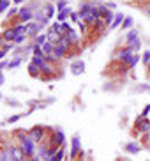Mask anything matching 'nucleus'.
Masks as SVG:
<instances>
[{"instance_id":"obj_39","label":"nucleus","mask_w":150,"mask_h":161,"mask_svg":"<svg viewBox=\"0 0 150 161\" xmlns=\"http://www.w3.org/2000/svg\"><path fill=\"white\" fill-rule=\"evenodd\" d=\"M148 14H150V9H148Z\"/></svg>"},{"instance_id":"obj_38","label":"nucleus","mask_w":150,"mask_h":161,"mask_svg":"<svg viewBox=\"0 0 150 161\" xmlns=\"http://www.w3.org/2000/svg\"><path fill=\"white\" fill-rule=\"evenodd\" d=\"M148 71H150V64H148Z\"/></svg>"},{"instance_id":"obj_2","label":"nucleus","mask_w":150,"mask_h":161,"mask_svg":"<svg viewBox=\"0 0 150 161\" xmlns=\"http://www.w3.org/2000/svg\"><path fill=\"white\" fill-rule=\"evenodd\" d=\"M125 43H127V48H132L134 51H138L141 48V43H140V37H138V30L136 29H132L125 36Z\"/></svg>"},{"instance_id":"obj_18","label":"nucleus","mask_w":150,"mask_h":161,"mask_svg":"<svg viewBox=\"0 0 150 161\" xmlns=\"http://www.w3.org/2000/svg\"><path fill=\"white\" fill-rule=\"evenodd\" d=\"M42 12H44V14H46V18H48V20H50L51 16H53V14H55V7H53V5H51V4H48V5H46V7H44V11H42Z\"/></svg>"},{"instance_id":"obj_37","label":"nucleus","mask_w":150,"mask_h":161,"mask_svg":"<svg viewBox=\"0 0 150 161\" xmlns=\"http://www.w3.org/2000/svg\"><path fill=\"white\" fill-rule=\"evenodd\" d=\"M14 2H16V4H21V2H25V0H14Z\"/></svg>"},{"instance_id":"obj_23","label":"nucleus","mask_w":150,"mask_h":161,"mask_svg":"<svg viewBox=\"0 0 150 161\" xmlns=\"http://www.w3.org/2000/svg\"><path fill=\"white\" fill-rule=\"evenodd\" d=\"M41 71H42V73H46V74H51V73H53V67H51V62H48V60H46V64H44V66L41 67Z\"/></svg>"},{"instance_id":"obj_32","label":"nucleus","mask_w":150,"mask_h":161,"mask_svg":"<svg viewBox=\"0 0 150 161\" xmlns=\"http://www.w3.org/2000/svg\"><path fill=\"white\" fill-rule=\"evenodd\" d=\"M143 62H145L147 66L150 64V51H145V53H143Z\"/></svg>"},{"instance_id":"obj_20","label":"nucleus","mask_w":150,"mask_h":161,"mask_svg":"<svg viewBox=\"0 0 150 161\" xmlns=\"http://www.w3.org/2000/svg\"><path fill=\"white\" fill-rule=\"evenodd\" d=\"M83 69H85V64H83V62H76V64L72 66V73H74V74H80Z\"/></svg>"},{"instance_id":"obj_17","label":"nucleus","mask_w":150,"mask_h":161,"mask_svg":"<svg viewBox=\"0 0 150 161\" xmlns=\"http://www.w3.org/2000/svg\"><path fill=\"white\" fill-rule=\"evenodd\" d=\"M4 39H5V41H11V43H12V41L16 39V34H14V30H12V29L5 30V32H4Z\"/></svg>"},{"instance_id":"obj_34","label":"nucleus","mask_w":150,"mask_h":161,"mask_svg":"<svg viewBox=\"0 0 150 161\" xmlns=\"http://www.w3.org/2000/svg\"><path fill=\"white\" fill-rule=\"evenodd\" d=\"M18 119H20V115H12V117H9V119H7V122H9V124H12V122H16Z\"/></svg>"},{"instance_id":"obj_26","label":"nucleus","mask_w":150,"mask_h":161,"mask_svg":"<svg viewBox=\"0 0 150 161\" xmlns=\"http://www.w3.org/2000/svg\"><path fill=\"white\" fill-rule=\"evenodd\" d=\"M131 27H132V18H131V16H127L125 20L122 21V29H131Z\"/></svg>"},{"instance_id":"obj_11","label":"nucleus","mask_w":150,"mask_h":161,"mask_svg":"<svg viewBox=\"0 0 150 161\" xmlns=\"http://www.w3.org/2000/svg\"><path fill=\"white\" fill-rule=\"evenodd\" d=\"M11 154H12V159L14 161H23L25 159V156H23V152H21L20 147H11Z\"/></svg>"},{"instance_id":"obj_36","label":"nucleus","mask_w":150,"mask_h":161,"mask_svg":"<svg viewBox=\"0 0 150 161\" xmlns=\"http://www.w3.org/2000/svg\"><path fill=\"white\" fill-rule=\"evenodd\" d=\"M2 83H4V74L0 73V85H2Z\"/></svg>"},{"instance_id":"obj_5","label":"nucleus","mask_w":150,"mask_h":161,"mask_svg":"<svg viewBox=\"0 0 150 161\" xmlns=\"http://www.w3.org/2000/svg\"><path fill=\"white\" fill-rule=\"evenodd\" d=\"M99 12H101V18H104V21H106V23H110V25L113 23V20H115V14H113V12H111L108 7L101 5V7H99Z\"/></svg>"},{"instance_id":"obj_6","label":"nucleus","mask_w":150,"mask_h":161,"mask_svg":"<svg viewBox=\"0 0 150 161\" xmlns=\"http://www.w3.org/2000/svg\"><path fill=\"white\" fill-rule=\"evenodd\" d=\"M136 128L140 129V133H147V131H150V121H147V119H136Z\"/></svg>"},{"instance_id":"obj_29","label":"nucleus","mask_w":150,"mask_h":161,"mask_svg":"<svg viewBox=\"0 0 150 161\" xmlns=\"http://www.w3.org/2000/svg\"><path fill=\"white\" fill-rule=\"evenodd\" d=\"M20 62H21V59H16V60L9 62V66H7V67H9V69H14V67H18V66H20Z\"/></svg>"},{"instance_id":"obj_24","label":"nucleus","mask_w":150,"mask_h":161,"mask_svg":"<svg viewBox=\"0 0 150 161\" xmlns=\"http://www.w3.org/2000/svg\"><path fill=\"white\" fill-rule=\"evenodd\" d=\"M138 62H140V55H138V53H134V55H132V59L129 60V64H127V66H129V67H134Z\"/></svg>"},{"instance_id":"obj_16","label":"nucleus","mask_w":150,"mask_h":161,"mask_svg":"<svg viewBox=\"0 0 150 161\" xmlns=\"http://www.w3.org/2000/svg\"><path fill=\"white\" fill-rule=\"evenodd\" d=\"M55 145H57V147H60V145H62V143H64V133H62V131H55Z\"/></svg>"},{"instance_id":"obj_9","label":"nucleus","mask_w":150,"mask_h":161,"mask_svg":"<svg viewBox=\"0 0 150 161\" xmlns=\"http://www.w3.org/2000/svg\"><path fill=\"white\" fill-rule=\"evenodd\" d=\"M60 39H62V36H60L58 32H55L53 27H51L50 32H48V43H51V44H58Z\"/></svg>"},{"instance_id":"obj_22","label":"nucleus","mask_w":150,"mask_h":161,"mask_svg":"<svg viewBox=\"0 0 150 161\" xmlns=\"http://www.w3.org/2000/svg\"><path fill=\"white\" fill-rule=\"evenodd\" d=\"M46 41H48V36L41 34V36H37V37H35V44H37V46H42V44H44Z\"/></svg>"},{"instance_id":"obj_30","label":"nucleus","mask_w":150,"mask_h":161,"mask_svg":"<svg viewBox=\"0 0 150 161\" xmlns=\"http://www.w3.org/2000/svg\"><path fill=\"white\" fill-rule=\"evenodd\" d=\"M7 5H9V0H2L0 2V12H4V11L7 9Z\"/></svg>"},{"instance_id":"obj_14","label":"nucleus","mask_w":150,"mask_h":161,"mask_svg":"<svg viewBox=\"0 0 150 161\" xmlns=\"http://www.w3.org/2000/svg\"><path fill=\"white\" fill-rule=\"evenodd\" d=\"M140 145H138V143H134V142H131V143H127V145H125V151L127 152H131V154H136V152H140Z\"/></svg>"},{"instance_id":"obj_15","label":"nucleus","mask_w":150,"mask_h":161,"mask_svg":"<svg viewBox=\"0 0 150 161\" xmlns=\"http://www.w3.org/2000/svg\"><path fill=\"white\" fill-rule=\"evenodd\" d=\"M0 161H14L12 159V154H11V149H4L0 152Z\"/></svg>"},{"instance_id":"obj_35","label":"nucleus","mask_w":150,"mask_h":161,"mask_svg":"<svg viewBox=\"0 0 150 161\" xmlns=\"http://www.w3.org/2000/svg\"><path fill=\"white\" fill-rule=\"evenodd\" d=\"M4 43H5V39H4V36H0V50H2V48H4V46H5V44H4Z\"/></svg>"},{"instance_id":"obj_3","label":"nucleus","mask_w":150,"mask_h":161,"mask_svg":"<svg viewBox=\"0 0 150 161\" xmlns=\"http://www.w3.org/2000/svg\"><path fill=\"white\" fill-rule=\"evenodd\" d=\"M136 51L132 50V48H125V50H120L115 53V59H118L120 62H124V64H129V60L132 59V55H134Z\"/></svg>"},{"instance_id":"obj_1","label":"nucleus","mask_w":150,"mask_h":161,"mask_svg":"<svg viewBox=\"0 0 150 161\" xmlns=\"http://www.w3.org/2000/svg\"><path fill=\"white\" fill-rule=\"evenodd\" d=\"M20 149H21V152H23V156H25V158H32V156L35 154V143L28 138V135L21 140Z\"/></svg>"},{"instance_id":"obj_33","label":"nucleus","mask_w":150,"mask_h":161,"mask_svg":"<svg viewBox=\"0 0 150 161\" xmlns=\"http://www.w3.org/2000/svg\"><path fill=\"white\" fill-rule=\"evenodd\" d=\"M65 4H67L65 0H60V2H58V5H57V7H58L60 11H64V9H65Z\"/></svg>"},{"instance_id":"obj_12","label":"nucleus","mask_w":150,"mask_h":161,"mask_svg":"<svg viewBox=\"0 0 150 161\" xmlns=\"http://www.w3.org/2000/svg\"><path fill=\"white\" fill-rule=\"evenodd\" d=\"M27 25L25 23H20V25H16V27H12V30H14V34L16 36H27Z\"/></svg>"},{"instance_id":"obj_8","label":"nucleus","mask_w":150,"mask_h":161,"mask_svg":"<svg viewBox=\"0 0 150 161\" xmlns=\"http://www.w3.org/2000/svg\"><path fill=\"white\" fill-rule=\"evenodd\" d=\"M78 152H80V136L76 135V136L72 138V149H71V158L74 159V158L78 156Z\"/></svg>"},{"instance_id":"obj_10","label":"nucleus","mask_w":150,"mask_h":161,"mask_svg":"<svg viewBox=\"0 0 150 161\" xmlns=\"http://www.w3.org/2000/svg\"><path fill=\"white\" fill-rule=\"evenodd\" d=\"M20 20L23 21V23L32 20V9H30V7H23V9L20 11Z\"/></svg>"},{"instance_id":"obj_4","label":"nucleus","mask_w":150,"mask_h":161,"mask_svg":"<svg viewBox=\"0 0 150 161\" xmlns=\"http://www.w3.org/2000/svg\"><path fill=\"white\" fill-rule=\"evenodd\" d=\"M28 138L34 143H37V142H42V138H44V129L41 128V126H35V128H32V129L28 131Z\"/></svg>"},{"instance_id":"obj_31","label":"nucleus","mask_w":150,"mask_h":161,"mask_svg":"<svg viewBox=\"0 0 150 161\" xmlns=\"http://www.w3.org/2000/svg\"><path fill=\"white\" fill-rule=\"evenodd\" d=\"M25 39H27V36H16V39L12 41V43H14V44H21Z\"/></svg>"},{"instance_id":"obj_27","label":"nucleus","mask_w":150,"mask_h":161,"mask_svg":"<svg viewBox=\"0 0 150 161\" xmlns=\"http://www.w3.org/2000/svg\"><path fill=\"white\" fill-rule=\"evenodd\" d=\"M67 39H69V43H78V34L74 30H71L69 34H67Z\"/></svg>"},{"instance_id":"obj_13","label":"nucleus","mask_w":150,"mask_h":161,"mask_svg":"<svg viewBox=\"0 0 150 161\" xmlns=\"http://www.w3.org/2000/svg\"><path fill=\"white\" fill-rule=\"evenodd\" d=\"M71 14H72V11H71L69 7H65L64 11H60V12H58V16H57V18H58V21L64 23V21L67 20V16H71Z\"/></svg>"},{"instance_id":"obj_25","label":"nucleus","mask_w":150,"mask_h":161,"mask_svg":"<svg viewBox=\"0 0 150 161\" xmlns=\"http://www.w3.org/2000/svg\"><path fill=\"white\" fill-rule=\"evenodd\" d=\"M62 159H64V149L60 147L58 151H57V154L53 156V159H51V161H62Z\"/></svg>"},{"instance_id":"obj_28","label":"nucleus","mask_w":150,"mask_h":161,"mask_svg":"<svg viewBox=\"0 0 150 161\" xmlns=\"http://www.w3.org/2000/svg\"><path fill=\"white\" fill-rule=\"evenodd\" d=\"M28 71H30V74H34V76H35V74H37V73H39V67H37V66H35V64H34V62H32V64H30L28 66Z\"/></svg>"},{"instance_id":"obj_40","label":"nucleus","mask_w":150,"mask_h":161,"mask_svg":"<svg viewBox=\"0 0 150 161\" xmlns=\"http://www.w3.org/2000/svg\"><path fill=\"white\" fill-rule=\"evenodd\" d=\"M0 98H2V94H0Z\"/></svg>"},{"instance_id":"obj_19","label":"nucleus","mask_w":150,"mask_h":161,"mask_svg":"<svg viewBox=\"0 0 150 161\" xmlns=\"http://www.w3.org/2000/svg\"><path fill=\"white\" fill-rule=\"evenodd\" d=\"M124 21V14H120V12H117V16H115V20H113V23H111L110 27L111 29H115V27H118L120 23Z\"/></svg>"},{"instance_id":"obj_21","label":"nucleus","mask_w":150,"mask_h":161,"mask_svg":"<svg viewBox=\"0 0 150 161\" xmlns=\"http://www.w3.org/2000/svg\"><path fill=\"white\" fill-rule=\"evenodd\" d=\"M69 39H67V36H62V39L58 41V46H62L64 50H69Z\"/></svg>"},{"instance_id":"obj_7","label":"nucleus","mask_w":150,"mask_h":161,"mask_svg":"<svg viewBox=\"0 0 150 161\" xmlns=\"http://www.w3.org/2000/svg\"><path fill=\"white\" fill-rule=\"evenodd\" d=\"M28 29H27V36H37V32H41V23H37V21H34V23H28L27 25Z\"/></svg>"}]
</instances>
